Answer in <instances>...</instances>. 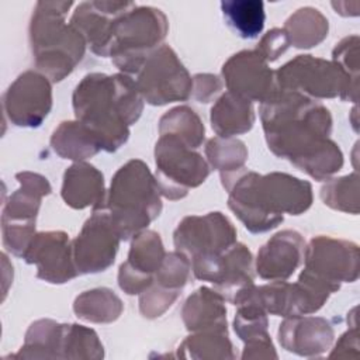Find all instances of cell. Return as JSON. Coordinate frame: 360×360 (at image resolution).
I'll return each mask as SVG.
<instances>
[{"label": "cell", "mask_w": 360, "mask_h": 360, "mask_svg": "<svg viewBox=\"0 0 360 360\" xmlns=\"http://www.w3.org/2000/svg\"><path fill=\"white\" fill-rule=\"evenodd\" d=\"M269 149L315 180H326L343 166L339 146L329 138V110L300 93L280 90L259 108Z\"/></svg>", "instance_id": "6da1fadb"}, {"label": "cell", "mask_w": 360, "mask_h": 360, "mask_svg": "<svg viewBox=\"0 0 360 360\" xmlns=\"http://www.w3.org/2000/svg\"><path fill=\"white\" fill-rule=\"evenodd\" d=\"M228 191V205L252 233L276 228L283 214L300 215L312 204V187L308 181L287 173L257 174L242 167L221 173Z\"/></svg>", "instance_id": "7a4b0ae2"}, {"label": "cell", "mask_w": 360, "mask_h": 360, "mask_svg": "<svg viewBox=\"0 0 360 360\" xmlns=\"http://www.w3.org/2000/svg\"><path fill=\"white\" fill-rule=\"evenodd\" d=\"M73 110L105 152H115L129 136V125L135 124L143 110L132 77L90 73L73 91Z\"/></svg>", "instance_id": "3957f363"}, {"label": "cell", "mask_w": 360, "mask_h": 360, "mask_svg": "<svg viewBox=\"0 0 360 360\" xmlns=\"http://www.w3.org/2000/svg\"><path fill=\"white\" fill-rule=\"evenodd\" d=\"M73 1H38L30 22L34 65L51 82H60L82 60L86 49L83 35L65 15Z\"/></svg>", "instance_id": "277c9868"}, {"label": "cell", "mask_w": 360, "mask_h": 360, "mask_svg": "<svg viewBox=\"0 0 360 360\" xmlns=\"http://www.w3.org/2000/svg\"><path fill=\"white\" fill-rule=\"evenodd\" d=\"M103 208L124 240L142 232L159 217L162 211L160 190L142 160L132 159L117 170Z\"/></svg>", "instance_id": "5b68a950"}, {"label": "cell", "mask_w": 360, "mask_h": 360, "mask_svg": "<svg viewBox=\"0 0 360 360\" xmlns=\"http://www.w3.org/2000/svg\"><path fill=\"white\" fill-rule=\"evenodd\" d=\"M169 22L162 10L135 4L115 21L110 53L112 63L134 77L146 56L163 45Z\"/></svg>", "instance_id": "8992f818"}, {"label": "cell", "mask_w": 360, "mask_h": 360, "mask_svg": "<svg viewBox=\"0 0 360 360\" xmlns=\"http://www.w3.org/2000/svg\"><path fill=\"white\" fill-rule=\"evenodd\" d=\"M21 184L4 204L1 215L4 248L15 256L22 257L35 235V218L44 195L52 188L46 177L21 172L15 174Z\"/></svg>", "instance_id": "52a82bcc"}, {"label": "cell", "mask_w": 360, "mask_h": 360, "mask_svg": "<svg viewBox=\"0 0 360 360\" xmlns=\"http://www.w3.org/2000/svg\"><path fill=\"white\" fill-rule=\"evenodd\" d=\"M155 162L158 187L169 200L186 197L190 187H198L210 174L204 158L172 135H160L158 139Z\"/></svg>", "instance_id": "ba28073f"}, {"label": "cell", "mask_w": 360, "mask_h": 360, "mask_svg": "<svg viewBox=\"0 0 360 360\" xmlns=\"http://www.w3.org/2000/svg\"><path fill=\"white\" fill-rule=\"evenodd\" d=\"M143 101L163 105L191 96L193 79L169 45L152 51L132 77Z\"/></svg>", "instance_id": "9c48e42d"}, {"label": "cell", "mask_w": 360, "mask_h": 360, "mask_svg": "<svg viewBox=\"0 0 360 360\" xmlns=\"http://www.w3.org/2000/svg\"><path fill=\"white\" fill-rule=\"evenodd\" d=\"M173 240L176 250L190 260L193 269L212 262L235 245L236 231L221 212L190 215L181 219Z\"/></svg>", "instance_id": "30bf717a"}, {"label": "cell", "mask_w": 360, "mask_h": 360, "mask_svg": "<svg viewBox=\"0 0 360 360\" xmlns=\"http://www.w3.org/2000/svg\"><path fill=\"white\" fill-rule=\"evenodd\" d=\"M280 90L295 91L308 98L340 97L349 101L347 82L340 69L329 60L312 55H298L276 70Z\"/></svg>", "instance_id": "8fae6325"}, {"label": "cell", "mask_w": 360, "mask_h": 360, "mask_svg": "<svg viewBox=\"0 0 360 360\" xmlns=\"http://www.w3.org/2000/svg\"><path fill=\"white\" fill-rule=\"evenodd\" d=\"M305 270L330 285L335 291L340 283H353L359 277V248L356 243L316 236L304 250Z\"/></svg>", "instance_id": "7c38bea8"}, {"label": "cell", "mask_w": 360, "mask_h": 360, "mask_svg": "<svg viewBox=\"0 0 360 360\" xmlns=\"http://www.w3.org/2000/svg\"><path fill=\"white\" fill-rule=\"evenodd\" d=\"M120 240L108 212L104 208L93 210L91 217L72 242L77 273H100L108 269L114 263Z\"/></svg>", "instance_id": "4fadbf2b"}, {"label": "cell", "mask_w": 360, "mask_h": 360, "mask_svg": "<svg viewBox=\"0 0 360 360\" xmlns=\"http://www.w3.org/2000/svg\"><path fill=\"white\" fill-rule=\"evenodd\" d=\"M51 83L39 72L21 73L3 96L4 114L10 122L17 127H39L52 108Z\"/></svg>", "instance_id": "5bb4252c"}, {"label": "cell", "mask_w": 360, "mask_h": 360, "mask_svg": "<svg viewBox=\"0 0 360 360\" xmlns=\"http://www.w3.org/2000/svg\"><path fill=\"white\" fill-rule=\"evenodd\" d=\"M222 77L228 91L250 103L260 104L270 100L277 91L276 72L257 51H242L232 55L222 66Z\"/></svg>", "instance_id": "9a60e30c"}, {"label": "cell", "mask_w": 360, "mask_h": 360, "mask_svg": "<svg viewBox=\"0 0 360 360\" xmlns=\"http://www.w3.org/2000/svg\"><path fill=\"white\" fill-rule=\"evenodd\" d=\"M22 259L37 266V277L52 284L68 283L79 273L73 260L72 242L62 231L35 233Z\"/></svg>", "instance_id": "2e32d148"}, {"label": "cell", "mask_w": 360, "mask_h": 360, "mask_svg": "<svg viewBox=\"0 0 360 360\" xmlns=\"http://www.w3.org/2000/svg\"><path fill=\"white\" fill-rule=\"evenodd\" d=\"M135 4L134 1H83L76 6L70 24L83 35L91 52L108 56L117 18Z\"/></svg>", "instance_id": "e0dca14e"}, {"label": "cell", "mask_w": 360, "mask_h": 360, "mask_svg": "<svg viewBox=\"0 0 360 360\" xmlns=\"http://www.w3.org/2000/svg\"><path fill=\"white\" fill-rule=\"evenodd\" d=\"M166 253L159 233L142 231L134 236L128 260L121 264L118 284L127 294H142L153 284Z\"/></svg>", "instance_id": "ac0fdd59"}, {"label": "cell", "mask_w": 360, "mask_h": 360, "mask_svg": "<svg viewBox=\"0 0 360 360\" xmlns=\"http://www.w3.org/2000/svg\"><path fill=\"white\" fill-rule=\"evenodd\" d=\"M304 250L305 242L297 231L276 233L257 252V274L270 281L287 280L302 262Z\"/></svg>", "instance_id": "d6986e66"}, {"label": "cell", "mask_w": 360, "mask_h": 360, "mask_svg": "<svg viewBox=\"0 0 360 360\" xmlns=\"http://www.w3.org/2000/svg\"><path fill=\"white\" fill-rule=\"evenodd\" d=\"M280 343L290 352L302 356L316 354L328 349L333 340L329 322L318 316H290L278 329Z\"/></svg>", "instance_id": "ffe728a7"}, {"label": "cell", "mask_w": 360, "mask_h": 360, "mask_svg": "<svg viewBox=\"0 0 360 360\" xmlns=\"http://www.w3.org/2000/svg\"><path fill=\"white\" fill-rule=\"evenodd\" d=\"M62 198L75 210L103 208L105 201L103 173L86 162H76L63 174Z\"/></svg>", "instance_id": "44dd1931"}, {"label": "cell", "mask_w": 360, "mask_h": 360, "mask_svg": "<svg viewBox=\"0 0 360 360\" xmlns=\"http://www.w3.org/2000/svg\"><path fill=\"white\" fill-rule=\"evenodd\" d=\"M225 298L215 290L201 287L184 302L181 315L188 330L226 332Z\"/></svg>", "instance_id": "7402d4cb"}, {"label": "cell", "mask_w": 360, "mask_h": 360, "mask_svg": "<svg viewBox=\"0 0 360 360\" xmlns=\"http://www.w3.org/2000/svg\"><path fill=\"white\" fill-rule=\"evenodd\" d=\"M211 127L218 136L231 138L248 132L255 124V110L249 100L224 93L211 108Z\"/></svg>", "instance_id": "603a6c76"}, {"label": "cell", "mask_w": 360, "mask_h": 360, "mask_svg": "<svg viewBox=\"0 0 360 360\" xmlns=\"http://www.w3.org/2000/svg\"><path fill=\"white\" fill-rule=\"evenodd\" d=\"M52 149L63 159L83 162L101 150L93 134L77 120L63 121L51 138Z\"/></svg>", "instance_id": "cb8c5ba5"}, {"label": "cell", "mask_w": 360, "mask_h": 360, "mask_svg": "<svg viewBox=\"0 0 360 360\" xmlns=\"http://www.w3.org/2000/svg\"><path fill=\"white\" fill-rule=\"evenodd\" d=\"M283 30L290 45L307 49L316 46L328 37L329 22L318 8L301 7L287 18Z\"/></svg>", "instance_id": "d4e9b609"}, {"label": "cell", "mask_w": 360, "mask_h": 360, "mask_svg": "<svg viewBox=\"0 0 360 360\" xmlns=\"http://www.w3.org/2000/svg\"><path fill=\"white\" fill-rule=\"evenodd\" d=\"M225 22L240 38H256L264 27L266 13L260 0H225L221 1Z\"/></svg>", "instance_id": "484cf974"}, {"label": "cell", "mask_w": 360, "mask_h": 360, "mask_svg": "<svg viewBox=\"0 0 360 360\" xmlns=\"http://www.w3.org/2000/svg\"><path fill=\"white\" fill-rule=\"evenodd\" d=\"M75 314L89 322H112L122 312V302L108 288H94L77 295L73 304Z\"/></svg>", "instance_id": "4316f807"}, {"label": "cell", "mask_w": 360, "mask_h": 360, "mask_svg": "<svg viewBox=\"0 0 360 360\" xmlns=\"http://www.w3.org/2000/svg\"><path fill=\"white\" fill-rule=\"evenodd\" d=\"M204 125L190 107L181 105L167 111L159 121V134L179 138L191 149H197L204 141Z\"/></svg>", "instance_id": "83f0119b"}, {"label": "cell", "mask_w": 360, "mask_h": 360, "mask_svg": "<svg viewBox=\"0 0 360 360\" xmlns=\"http://www.w3.org/2000/svg\"><path fill=\"white\" fill-rule=\"evenodd\" d=\"M205 155L211 167L221 173H226L243 167L248 150L245 143L239 139L215 136L207 142Z\"/></svg>", "instance_id": "f1b7e54d"}, {"label": "cell", "mask_w": 360, "mask_h": 360, "mask_svg": "<svg viewBox=\"0 0 360 360\" xmlns=\"http://www.w3.org/2000/svg\"><path fill=\"white\" fill-rule=\"evenodd\" d=\"M321 198L325 205L343 212H359V176L357 173L332 179L321 188Z\"/></svg>", "instance_id": "f546056e"}, {"label": "cell", "mask_w": 360, "mask_h": 360, "mask_svg": "<svg viewBox=\"0 0 360 360\" xmlns=\"http://www.w3.org/2000/svg\"><path fill=\"white\" fill-rule=\"evenodd\" d=\"M332 62L340 69L347 82L349 101L356 103L359 96V37L350 35L336 44Z\"/></svg>", "instance_id": "4dcf8cb0"}, {"label": "cell", "mask_w": 360, "mask_h": 360, "mask_svg": "<svg viewBox=\"0 0 360 360\" xmlns=\"http://www.w3.org/2000/svg\"><path fill=\"white\" fill-rule=\"evenodd\" d=\"M190 269L191 263L183 253L177 250L173 253H166L162 266L155 274L153 281L165 288L180 291L188 280Z\"/></svg>", "instance_id": "1f68e13d"}, {"label": "cell", "mask_w": 360, "mask_h": 360, "mask_svg": "<svg viewBox=\"0 0 360 360\" xmlns=\"http://www.w3.org/2000/svg\"><path fill=\"white\" fill-rule=\"evenodd\" d=\"M179 290L165 288L162 285H150L139 298V309L146 318L160 316L179 297Z\"/></svg>", "instance_id": "d6a6232c"}, {"label": "cell", "mask_w": 360, "mask_h": 360, "mask_svg": "<svg viewBox=\"0 0 360 360\" xmlns=\"http://www.w3.org/2000/svg\"><path fill=\"white\" fill-rule=\"evenodd\" d=\"M290 46V41L283 28H273L263 35L260 42L257 44L256 51L267 60L273 62L280 55H283Z\"/></svg>", "instance_id": "836d02e7"}, {"label": "cell", "mask_w": 360, "mask_h": 360, "mask_svg": "<svg viewBox=\"0 0 360 360\" xmlns=\"http://www.w3.org/2000/svg\"><path fill=\"white\" fill-rule=\"evenodd\" d=\"M194 97L200 103H208L211 98H214L222 87V83L219 77L214 75H195L194 76Z\"/></svg>", "instance_id": "e575fe53"}]
</instances>
